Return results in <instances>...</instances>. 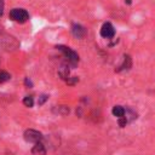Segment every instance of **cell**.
Listing matches in <instances>:
<instances>
[{
	"label": "cell",
	"instance_id": "cell-1",
	"mask_svg": "<svg viewBox=\"0 0 155 155\" xmlns=\"http://www.w3.org/2000/svg\"><path fill=\"white\" fill-rule=\"evenodd\" d=\"M56 48L59 50V51L64 54V57L67 58V64H68L69 67L75 68V67L78 65V63H79V54H78L75 51H73L70 47H67V46H64V45H58Z\"/></svg>",
	"mask_w": 155,
	"mask_h": 155
},
{
	"label": "cell",
	"instance_id": "cell-2",
	"mask_svg": "<svg viewBox=\"0 0 155 155\" xmlns=\"http://www.w3.org/2000/svg\"><path fill=\"white\" fill-rule=\"evenodd\" d=\"M10 18L13 21V22H17V23H21V24H23V23H25L28 19H29V13H28V11L27 10H24V8H18V7H16V8H12L11 11H10Z\"/></svg>",
	"mask_w": 155,
	"mask_h": 155
},
{
	"label": "cell",
	"instance_id": "cell-3",
	"mask_svg": "<svg viewBox=\"0 0 155 155\" xmlns=\"http://www.w3.org/2000/svg\"><path fill=\"white\" fill-rule=\"evenodd\" d=\"M23 137L29 143H38V142H41L44 139L42 133L39 132V131H36V130H33V128L25 130L24 133H23Z\"/></svg>",
	"mask_w": 155,
	"mask_h": 155
},
{
	"label": "cell",
	"instance_id": "cell-4",
	"mask_svg": "<svg viewBox=\"0 0 155 155\" xmlns=\"http://www.w3.org/2000/svg\"><path fill=\"white\" fill-rule=\"evenodd\" d=\"M115 35V28L110 22H104L101 27V36L104 39H111Z\"/></svg>",
	"mask_w": 155,
	"mask_h": 155
},
{
	"label": "cell",
	"instance_id": "cell-5",
	"mask_svg": "<svg viewBox=\"0 0 155 155\" xmlns=\"http://www.w3.org/2000/svg\"><path fill=\"white\" fill-rule=\"evenodd\" d=\"M71 33H73V35H74L75 38H78V39H84V38L86 36V34H87V29H86L84 25H81V24L73 23V24H71Z\"/></svg>",
	"mask_w": 155,
	"mask_h": 155
},
{
	"label": "cell",
	"instance_id": "cell-6",
	"mask_svg": "<svg viewBox=\"0 0 155 155\" xmlns=\"http://www.w3.org/2000/svg\"><path fill=\"white\" fill-rule=\"evenodd\" d=\"M132 67V59H131V57L128 56V54H125L124 56V59H122V63L115 69V71L116 73H120V71H122V70H127V69H130Z\"/></svg>",
	"mask_w": 155,
	"mask_h": 155
},
{
	"label": "cell",
	"instance_id": "cell-7",
	"mask_svg": "<svg viewBox=\"0 0 155 155\" xmlns=\"http://www.w3.org/2000/svg\"><path fill=\"white\" fill-rule=\"evenodd\" d=\"M69 74H70V71H69V65H68L67 63H65V64H62L61 68L58 69V76H59L62 80L67 81V80L70 78Z\"/></svg>",
	"mask_w": 155,
	"mask_h": 155
},
{
	"label": "cell",
	"instance_id": "cell-8",
	"mask_svg": "<svg viewBox=\"0 0 155 155\" xmlns=\"http://www.w3.org/2000/svg\"><path fill=\"white\" fill-rule=\"evenodd\" d=\"M31 153L34 155H46V148L41 142L34 143V147L31 148Z\"/></svg>",
	"mask_w": 155,
	"mask_h": 155
},
{
	"label": "cell",
	"instance_id": "cell-9",
	"mask_svg": "<svg viewBox=\"0 0 155 155\" xmlns=\"http://www.w3.org/2000/svg\"><path fill=\"white\" fill-rule=\"evenodd\" d=\"M111 113H113L114 116H116L117 119H120V117L125 116V114H126V109H125L124 107H121V105H114L113 109H111Z\"/></svg>",
	"mask_w": 155,
	"mask_h": 155
},
{
	"label": "cell",
	"instance_id": "cell-10",
	"mask_svg": "<svg viewBox=\"0 0 155 155\" xmlns=\"http://www.w3.org/2000/svg\"><path fill=\"white\" fill-rule=\"evenodd\" d=\"M23 104H24L25 107H28V108H31L33 104H34V99H33V97H31V96H27V97H24V98H23Z\"/></svg>",
	"mask_w": 155,
	"mask_h": 155
},
{
	"label": "cell",
	"instance_id": "cell-11",
	"mask_svg": "<svg viewBox=\"0 0 155 155\" xmlns=\"http://www.w3.org/2000/svg\"><path fill=\"white\" fill-rule=\"evenodd\" d=\"M10 78H11V76H10V74H8L7 71H5V70H1V71H0V84L8 81Z\"/></svg>",
	"mask_w": 155,
	"mask_h": 155
},
{
	"label": "cell",
	"instance_id": "cell-12",
	"mask_svg": "<svg viewBox=\"0 0 155 155\" xmlns=\"http://www.w3.org/2000/svg\"><path fill=\"white\" fill-rule=\"evenodd\" d=\"M78 81H79V78H78V76H71V78H69V79H68V80H67L65 82H67L68 85L73 86V85H75V84H76Z\"/></svg>",
	"mask_w": 155,
	"mask_h": 155
},
{
	"label": "cell",
	"instance_id": "cell-13",
	"mask_svg": "<svg viewBox=\"0 0 155 155\" xmlns=\"http://www.w3.org/2000/svg\"><path fill=\"white\" fill-rule=\"evenodd\" d=\"M47 99H48V96H47V94H41V96L39 97V99H38V104H39V105H42Z\"/></svg>",
	"mask_w": 155,
	"mask_h": 155
},
{
	"label": "cell",
	"instance_id": "cell-14",
	"mask_svg": "<svg viewBox=\"0 0 155 155\" xmlns=\"http://www.w3.org/2000/svg\"><path fill=\"white\" fill-rule=\"evenodd\" d=\"M127 122H128V120H127L126 116H122V117L119 119V126H120V127H125V126L127 125Z\"/></svg>",
	"mask_w": 155,
	"mask_h": 155
},
{
	"label": "cell",
	"instance_id": "cell-15",
	"mask_svg": "<svg viewBox=\"0 0 155 155\" xmlns=\"http://www.w3.org/2000/svg\"><path fill=\"white\" fill-rule=\"evenodd\" d=\"M59 113L63 114V115H65V114L69 113V108L65 107V105H61V107H59Z\"/></svg>",
	"mask_w": 155,
	"mask_h": 155
},
{
	"label": "cell",
	"instance_id": "cell-16",
	"mask_svg": "<svg viewBox=\"0 0 155 155\" xmlns=\"http://www.w3.org/2000/svg\"><path fill=\"white\" fill-rule=\"evenodd\" d=\"M24 85H25L27 87H29V88H30V87H33V82L30 81V79H29V78H25V79H24Z\"/></svg>",
	"mask_w": 155,
	"mask_h": 155
},
{
	"label": "cell",
	"instance_id": "cell-17",
	"mask_svg": "<svg viewBox=\"0 0 155 155\" xmlns=\"http://www.w3.org/2000/svg\"><path fill=\"white\" fill-rule=\"evenodd\" d=\"M4 12V0H0V17L2 16Z\"/></svg>",
	"mask_w": 155,
	"mask_h": 155
},
{
	"label": "cell",
	"instance_id": "cell-18",
	"mask_svg": "<svg viewBox=\"0 0 155 155\" xmlns=\"http://www.w3.org/2000/svg\"><path fill=\"white\" fill-rule=\"evenodd\" d=\"M125 2H127V4H131V0H125Z\"/></svg>",
	"mask_w": 155,
	"mask_h": 155
}]
</instances>
